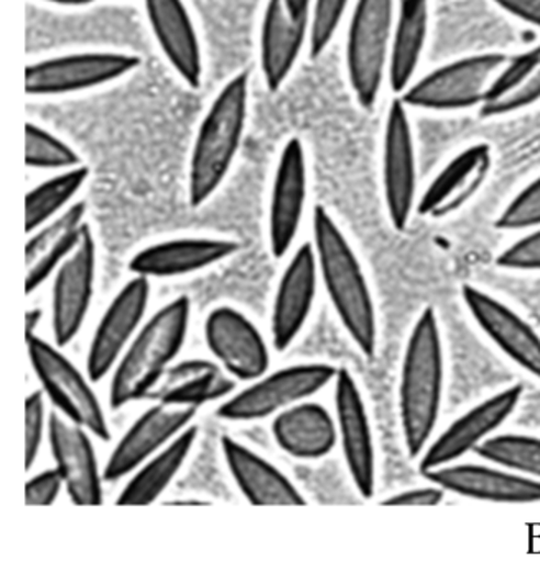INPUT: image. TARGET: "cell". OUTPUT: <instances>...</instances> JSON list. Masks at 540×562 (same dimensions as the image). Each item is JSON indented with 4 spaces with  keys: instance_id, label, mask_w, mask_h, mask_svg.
Masks as SVG:
<instances>
[{
    "instance_id": "1",
    "label": "cell",
    "mask_w": 540,
    "mask_h": 562,
    "mask_svg": "<svg viewBox=\"0 0 540 562\" xmlns=\"http://www.w3.org/2000/svg\"><path fill=\"white\" fill-rule=\"evenodd\" d=\"M313 249L329 302L352 344L365 358L378 348V318L358 256L325 206L313 209Z\"/></svg>"
},
{
    "instance_id": "2",
    "label": "cell",
    "mask_w": 540,
    "mask_h": 562,
    "mask_svg": "<svg viewBox=\"0 0 540 562\" xmlns=\"http://www.w3.org/2000/svg\"><path fill=\"white\" fill-rule=\"evenodd\" d=\"M445 357L434 307L418 315L402 358L398 417L407 456L418 459L430 442L443 397Z\"/></svg>"
},
{
    "instance_id": "3",
    "label": "cell",
    "mask_w": 540,
    "mask_h": 562,
    "mask_svg": "<svg viewBox=\"0 0 540 562\" xmlns=\"http://www.w3.org/2000/svg\"><path fill=\"white\" fill-rule=\"evenodd\" d=\"M249 74L234 75L204 114L188 167V203L203 206L217 192L239 153L249 116Z\"/></svg>"
},
{
    "instance_id": "4",
    "label": "cell",
    "mask_w": 540,
    "mask_h": 562,
    "mask_svg": "<svg viewBox=\"0 0 540 562\" xmlns=\"http://www.w3.org/2000/svg\"><path fill=\"white\" fill-rule=\"evenodd\" d=\"M191 302L187 295L155 312L132 338L112 370L109 406L122 409L151 394L187 340Z\"/></svg>"
},
{
    "instance_id": "5",
    "label": "cell",
    "mask_w": 540,
    "mask_h": 562,
    "mask_svg": "<svg viewBox=\"0 0 540 562\" xmlns=\"http://www.w3.org/2000/svg\"><path fill=\"white\" fill-rule=\"evenodd\" d=\"M397 0H356L346 37V74L356 103L364 111L378 104L387 81L389 54Z\"/></svg>"
},
{
    "instance_id": "6",
    "label": "cell",
    "mask_w": 540,
    "mask_h": 562,
    "mask_svg": "<svg viewBox=\"0 0 540 562\" xmlns=\"http://www.w3.org/2000/svg\"><path fill=\"white\" fill-rule=\"evenodd\" d=\"M507 58L506 54L458 58L412 81L398 98L408 110L428 113L480 110Z\"/></svg>"
},
{
    "instance_id": "7",
    "label": "cell",
    "mask_w": 540,
    "mask_h": 562,
    "mask_svg": "<svg viewBox=\"0 0 540 562\" xmlns=\"http://www.w3.org/2000/svg\"><path fill=\"white\" fill-rule=\"evenodd\" d=\"M30 364L46 400L63 416L86 427L99 440L109 442L111 430L101 401L92 391L88 374H82L71 360L43 338L26 337Z\"/></svg>"
},
{
    "instance_id": "8",
    "label": "cell",
    "mask_w": 540,
    "mask_h": 562,
    "mask_svg": "<svg viewBox=\"0 0 540 562\" xmlns=\"http://www.w3.org/2000/svg\"><path fill=\"white\" fill-rule=\"evenodd\" d=\"M338 368L328 363H300L250 381V386L230 394L216 409L227 423H254L310 400L333 383Z\"/></svg>"
},
{
    "instance_id": "9",
    "label": "cell",
    "mask_w": 540,
    "mask_h": 562,
    "mask_svg": "<svg viewBox=\"0 0 540 562\" xmlns=\"http://www.w3.org/2000/svg\"><path fill=\"white\" fill-rule=\"evenodd\" d=\"M142 58L122 52H81L33 61L25 70L29 97L48 98L81 93L134 74Z\"/></svg>"
},
{
    "instance_id": "10",
    "label": "cell",
    "mask_w": 540,
    "mask_h": 562,
    "mask_svg": "<svg viewBox=\"0 0 540 562\" xmlns=\"http://www.w3.org/2000/svg\"><path fill=\"white\" fill-rule=\"evenodd\" d=\"M408 111L394 97L382 137V192L389 222L398 233L407 229L417 205V153Z\"/></svg>"
},
{
    "instance_id": "11",
    "label": "cell",
    "mask_w": 540,
    "mask_h": 562,
    "mask_svg": "<svg viewBox=\"0 0 540 562\" xmlns=\"http://www.w3.org/2000/svg\"><path fill=\"white\" fill-rule=\"evenodd\" d=\"M522 393V384H513L457 417L437 439L425 447L418 457V472L425 473L438 467L450 465L466 453L474 452L513 416Z\"/></svg>"
},
{
    "instance_id": "12",
    "label": "cell",
    "mask_w": 540,
    "mask_h": 562,
    "mask_svg": "<svg viewBox=\"0 0 540 562\" xmlns=\"http://www.w3.org/2000/svg\"><path fill=\"white\" fill-rule=\"evenodd\" d=\"M148 301L150 279L142 276H134L125 282L124 288L112 299L95 327L86 355V374L92 383H99L112 373L125 348L142 327Z\"/></svg>"
},
{
    "instance_id": "13",
    "label": "cell",
    "mask_w": 540,
    "mask_h": 562,
    "mask_svg": "<svg viewBox=\"0 0 540 562\" xmlns=\"http://www.w3.org/2000/svg\"><path fill=\"white\" fill-rule=\"evenodd\" d=\"M335 420L352 485L362 498H372L375 493V449L371 420L361 390L345 367L336 371Z\"/></svg>"
},
{
    "instance_id": "14",
    "label": "cell",
    "mask_w": 540,
    "mask_h": 562,
    "mask_svg": "<svg viewBox=\"0 0 540 562\" xmlns=\"http://www.w3.org/2000/svg\"><path fill=\"white\" fill-rule=\"evenodd\" d=\"M95 241L86 223L71 255L55 272L52 291L53 340L59 348L75 340L85 325L94 294Z\"/></svg>"
},
{
    "instance_id": "15",
    "label": "cell",
    "mask_w": 540,
    "mask_h": 562,
    "mask_svg": "<svg viewBox=\"0 0 540 562\" xmlns=\"http://www.w3.org/2000/svg\"><path fill=\"white\" fill-rule=\"evenodd\" d=\"M204 341L214 360L236 381L250 383L269 370L270 353L262 334L237 308H213L204 321Z\"/></svg>"
},
{
    "instance_id": "16",
    "label": "cell",
    "mask_w": 540,
    "mask_h": 562,
    "mask_svg": "<svg viewBox=\"0 0 540 562\" xmlns=\"http://www.w3.org/2000/svg\"><path fill=\"white\" fill-rule=\"evenodd\" d=\"M461 299L487 340L520 370L540 381V335L513 308L487 292L464 284Z\"/></svg>"
},
{
    "instance_id": "17",
    "label": "cell",
    "mask_w": 540,
    "mask_h": 562,
    "mask_svg": "<svg viewBox=\"0 0 540 562\" xmlns=\"http://www.w3.org/2000/svg\"><path fill=\"white\" fill-rule=\"evenodd\" d=\"M308 195V162L299 137H290L280 153L269 203L270 255L282 259L292 248L302 225Z\"/></svg>"
},
{
    "instance_id": "18",
    "label": "cell",
    "mask_w": 540,
    "mask_h": 562,
    "mask_svg": "<svg viewBox=\"0 0 540 562\" xmlns=\"http://www.w3.org/2000/svg\"><path fill=\"white\" fill-rule=\"evenodd\" d=\"M196 407L157 403L148 407L125 430L102 470L104 482L114 483L132 475L142 463L160 452L196 416Z\"/></svg>"
},
{
    "instance_id": "19",
    "label": "cell",
    "mask_w": 540,
    "mask_h": 562,
    "mask_svg": "<svg viewBox=\"0 0 540 562\" xmlns=\"http://www.w3.org/2000/svg\"><path fill=\"white\" fill-rule=\"evenodd\" d=\"M480 463H450L421 473L425 480L441 486L447 493L500 503V505H533L540 503V482L520 475L506 467Z\"/></svg>"
},
{
    "instance_id": "20",
    "label": "cell",
    "mask_w": 540,
    "mask_h": 562,
    "mask_svg": "<svg viewBox=\"0 0 540 562\" xmlns=\"http://www.w3.org/2000/svg\"><path fill=\"white\" fill-rule=\"evenodd\" d=\"M46 436L69 499L78 506L101 505L104 476L91 442L92 434L55 411L49 414Z\"/></svg>"
},
{
    "instance_id": "21",
    "label": "cell",
    "mask_w": 540,
    "mask_h": 562,
    "mask_svg": "<svg viewBox=\"0 0 540 562\" xmlns=\"http://www.w3.org/2000/svg\"><path fill=\"white\" fill-rule=\"evenodd\" d=\"M493 147L471 144L458 153L417 199L415 213L421 218L441 220L460 212L480 193L493 170Z\"/></svg>"
},
{
    "instance_id": "22",
    "label": "cell",
    "mask_w": 540,
    "mask_h": 562,
    "mask_svg": "<svg viewBox=\"0 0 540 562\" xmlns=\"http://www.w3.org/2000/svg\"><path fill=\"white\" fill-rule=\"evenodd\" d=\"M316 282L318 266L315 249L305 243L283 269L273 297L270 337L273 350L279 353H283L305 327L315 302Z\"/></svg>"
},
{
    "instance_id": "23",
    "label": "cell",
    "mask_w": 540,
    "mask_h": 562,
    "mask_svg": "<svg viewBox=\"0 0 540 562\" xmlns=\"http://www.w3.org/2000/svg\"><path fill=\"white\" fill-rule=\"evenodd\" d=\"M151 34L175 74L191 90L203 83L200 37L183 0H142Z\"/></svg>"
},
{
    "instance_id": "24",
    "label": "cell",
    "mask_w": 540,
    "mask_h": 562,
    "mask_svg": "<svg viewBox=\"0 0 540 562\" xmlns=\"http://www.w3.org/2000/svg\"><path fill=\"white\" fill-rule=\"evenodd\" d=\"M310 42V18L293 14L282 0H269L260 25L259 64L270 93L285 85Z\"/></svg>"
},
{
    "instance_id": "25",
    "label": "cell",
    "mask_w": 540,
    "mask_h": 562,
    "mask_svg": "<svg viewBox=\"0 0 540 562\" xmlns=\"http://www.w3.org/2000/svg\"><path fill=\"white\" fill-rule=\"evenodd\" d=\"M239 249L233 239H170L140 249L128 262V271L148 279L180 278L217 265Z\"/></svg>"
},
{
    "instance_id": "26",
    "label": "cell",
    "mask_w": 540,
    "mask_h": 562,
    "mask_svg": "<svg viewBox=\"0 0 540 562\" xmlns=\"http://www.w3.org/2000/svg\"><path fill=\"white\" fill-rule=\"evenodd\" d=\"M224 462L244 498L256 506H302L305 496L275 465L233 437H221Z\"/></svg>"
},
{
    "instance_id": "27",
    "label": "cell",
    "mask_w": 540,
    "mask_h": 562,
    "mask_svg": "<svg viewBox=\"0 0 540 562\" xmlns=\"http://www.w3.org/2000/svg\"><path fill=\"white\" fill-rule=\"evenodd\" d=\"M273 440L296 460H319L338 443L335 417L315 401H300L272 419Z\"/></svg>"
},
{
    "instance_id": "28",
    "label": "cell",
    "mask_w": 540,
    "mask_h": 562,
    "mask_svg": "<svg viewBox=\"0 0 540 562\" xmlns=\"http://www.w3.org/2000/svg\"><path fill=\"white\" fill-rule=\"evenodd\" d=\"M85 216L86 203L75 202L30 235L25 246L26 295L45 284L71 255L81 238Z\"/></svg>"
},
{
    "instance_id": "29",
    "label": "cell",
    "mask_w": 540,
    "mask_h": 562,
    "mask_svg": "<svg viewBox=\"0 0 540 562\" xmlns=\"http://www.w3.org/2000/svg\"><path fill=\"white\" fill-rule=\"evenodd\" d=\"M236 380L220 363L210 360H184L168 368L151 391L157 403L200 407L230 396Z\"/></svg>"
},
{
    "instance_id": "30",
    "label": "cell",
    "mask_w": 540,
    "mask_h": 562,
    "mask_svg": "<svg viewBox=\"0 0 540 562\" xmlns=\"http://www.w3.org/2000/svg\"><path fill=\"white\" fill-rule=\"evenodd\" d=\"M430 27V0H397L387 85L394 97L404 93L415 80Z\"/></svg>"
},
{
    "instance_id": "31",
    "label": "cell",
    "mask_w": 540,
    "mask_h": 562,
    "mask_svg": "<svg viewBox=\"0 0 540 562\" xmlns=\"http://www.w3.org/2000/svg\"><path fill=\"white\" fill-rule=\"evenodd\" d=\"M540 101V45L509 55L487 90L477 114L483 120L509 116Z\"/></svg>"
},
{
    "instance_id": "32",
    "label": "cell",
    "mask_w": 540,
    "mask_h": 562,
    "mask_svg": "<svg viewBox=\"0 0 540 562\" xmlns=\"http://www.w3.org/2000/svg\"><path fill=\"white\" fill-rule=\"evenodd\" d=\"M196 437V426L190 424L184 427L160 452L151 456L132 473L131 480L119 493L115 505L147 506L157 502L187 462Z\"/></svg>"
},
{
    "instance_id": "33",
    "label": "cell",
    "mask_w": 540,
    "mask_h": 562,
    "mask_svg": "<svg viewBox=\"0 0 540 562\" xmlns=\"http://www.w3.org/2000/svg\"><path fill=\"white\" fill-rule=\"evenodd\" d=\"M89 176L91 170L81 164L72 169L61 170L30 190L25 199V232L32 235L40 226L72 205V199L88 182Z\"/></svg>"
},
{
    "instance_id": "34",
    "label": "cell",
    "mask_w": 540,
    "mask_h": 562,
    "mask_svg": "<svg viewBox=\"0 0 540 562\" xmlns=\"http://www.w3.org/2000/svg\"><path fill=\"white\" fill-rule=\"evenodd\" d=\"M474 453L486 462L506 467L540 482V437L527 434H494Z\"/></svg>"
},
{
    "instance_id": "35",
    "label": "cell",
    "mask_w": 540,
    "mask_h": 562,
    "mask_svg": "<svg viewBox=\"0 0 540 562\" xmlns=\"http://www.w3.org/2000/svg\"><path fill=\"white\" fill-rule=\"evenodd\" d=\"M25 164L29 169L61 172L81 166L82 160L71 146L55 134L29 123L25 127Z\"/></svg>"
},
{
    "instance_id": "36",
    "label": "cell",
    "mask_w": 540,
    "mask_h": 562,
    "mask_svg": "<svg viewBox=\"0 0 540 562\" xmlns=\"http://www.w3.org/2000/svg\"><path fill=\"white\" fill-rule=\"evenodd\" d=\"M351 0H312L308 54L318 58L328 48L345 19Z\"/></svg>"
},
{
    "instance_id": "37",
    "label": "cell",
    "mask_w": 540,
    "mask_h": 562,
    "mask_svg": "<svg viewBox=\"0 0 540 562\" xmlns=\"http://www.w3.org/2000/svg\"><path fill=\"white\" fill-rule=\"evenodd\" d=\"M540 226V176L527 183L497 216L500 232H529Z\"/></svg>"
},
{
    "instance_id": "38",
    "label": "cell",
    "mask_w": 540,
    "mask_h": 562,
    "mask_svg": "<svg viewBox=\"0 0 540 562\" xmlns=\"http://www.w3.org/2000/svg\"><path fill=\"white\" fill-rule=\"evenodd\" d=\"M496 266L506 271L540 272V226L504 249L496 258Z\"/></svg>"
},
{
    "instance_id": "39",
    "label": "cell",
    "mask_w": 540,
    "mask_h": 562,
    "mask_svg": "<svg viewBox=\"0 0 540 562\" xmlns=\"http://www.w3.org/2000/svg\"><path fill=\"white\" fill-rule=\"evenodd\" d=\"M46 396L43 390L33 391L25 400V469L35 465L42 447L43 434L48 429L45 411Z\"/></svg>"
},
{
    "instance_id": "40",
    "label": "cell",
    "mask_w": 540,
    "mask_h": 562,
    "mask_svg": "<svg viewBox=\"0 0 540 562\" xmlns=\"http://www.w3.org/2000/svg\"><path fill=\"white\" fill-rule=\"evenodd\" d=\"M65 482L58 469H48L36 473L25 485V505L49 506L58 499Z\"/></svg>"
},
{
    "instance_id": "41",
    "label": "cell",
    "mask_w": 540,
    "mask_h": 562,
    "mask_svg": "<svg viewBox=\"0 0 540 562\" xmlns=\"http://www.w3.org/2000/svg\"><path fill=\"white\" fill-rule=\"evenodd\" d=\"M445 492L441 486L431 485L417 486V488L404 490V492L395 493L389 498L382 499L381 505L384 506H437L445 499Z\"/></svg>"
},
{
    "instance_id": "42",
    "label": "cell",
    "mask_w": 540,
    "mask_h": 562,
    "mask_svg": "<svg viewBox=\"0 0 540 562\" xmlns=\"http://www.w3.org/2000/svg\"><path fill=\"white\" fill-rule=\"evenodd\" d=\"M491 2L516 21L540 31V0H491Z\"/></svg>"
},
{
    "instance_id": "43",
    "label": "cell",
    "mask_w": 540,
    "mask_h": 562,
    "mask_svg": "<svg viewBox=\"0 0 540 562\" xmlns=\"http://www.w3.org/2000/svg\"><path fill=\"white\" fill-rule=\"evenodd\" d=\"M43 312L40 308H30L25 315V337H33L35 334L36 327H38L40 322H42Z\"/></svg>"
},
{
    "instance_id": "44",
    "label": "cell",
    "mask_w": 540,
    "mask_h": 562,
    "mask_svg": "<svg viewBox=\"0 0 540 562\" xmlns=\"http://www.w3.org/2000/svg\"><path fill=\"white\" fill-rule=\"evenodd\" d=\"M283 4L296 15H303V18H310V11H312V0H282Z\"/></svg>"
},
{
    "instance_id": "45",
    "label": "cell",
    "mask_w": 540,
    "mask_h": 562,
    "mask_svg": "<svg viewBox=\"0 0 540 562\" xmlns=\"http://www.w3.org/2000/svg\"><path fill=\"white\" fill-rule=\"evenodd\" d=\"M45 4L56 5V8H66V9H78V8H88L91 5L94 0H42Z\"/></svg>"
},
{
    "instance_id": "46",
    "label": "cell",
    "mask_w": 540,
    "mask_h": 562,
    "mask_svg": "<svg viewBox=\"0 0 540 562\" xmlns=\"http://www.w3.org/2000/svg\"><path fill=\"white\" fill-rule=\"evenodd\" d=\"M167 505H210L207 502H203V499H171V502H167Z\"/></svg>"
}]
</instances>
